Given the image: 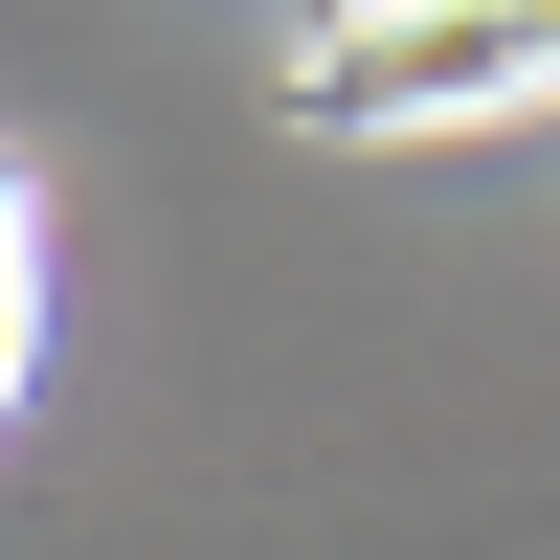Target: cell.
<instances>
[{
  "label": "cell",
  "mask_w": 560,
  "mask_h": 560,
  "mask_svg": "<svg viewBox=\"0 0 560 560\" xmlns=\"http://www.w3.org/2000/svg\"><path fill=\"white\" fill-rule=\"evenodd\" d=\"M560 90V0H359L292 68V135H493Z\"/></svg>",
  "instance_id": "1"
},
{
  "label": "cell",
  "mask_w": 560,
  "mask_h": 560,
  "mask_svg": "<svg viewBox=\"0 0 560 560\" xmlns=\"http://www.w3.org/2000/svg\"><path fill=\"white\" fill-rule=\"evenodd\" d=\"M23 314H45V224H23V179H0V404H23Z\"/></svg>",
  "instance_id": "2"
}]
</instances>
